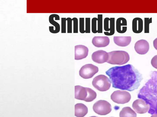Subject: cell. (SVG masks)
Masks as SVG:
<instances>
[{"label":"cell","mask_w":157,"mask_h":117,"mask_svg":"<svg viewBox=\"0 0 157 117\" xmlns=\"http://www.w3.org/2000/svg\"><path fill=\"white\" fill-rule=\"evenodd\" d=\"M113 40L117 45L121 47H125L130 44L131 37L130 36H115L113 37Z\"/></svg>","instance_id":"e0dca14e"},{"label":"cell","mask_w":157,"mask_h":117,"mask_svg":"<svg viewBox=\"0 0 157 117\" xmlns=\"http://www.w3.org/2000/svg\"><path fill=\"white\" fill-rule=\"evenodd\" d=\"M90 117H97V116H90Z\"/></svg>","instance_id":"1f68e13d"},{"label":"cell","mask_w":157,"mask_h":117,"mask_svg":"<svg viewBox=\"0 0 157 117\" xmlns=\"http://www.w3.org/2000/svg\"><path fill=\"white\" fill-rule=\"evenodd\" d=\"M151 64L153 67L157 69V55L152 58L151 60Z\"/></svg>","instance_id":"f1b7e54d"},{"label":"cell","mask_w":157,"mask_h":117,"mask_svg":"<svg viewBox=\"0 0 157 117\" xmlns=\"http://www.w3.org/2000/svg\"><path fill=\"white\" fill-rule=\"evenodd\" d=\"M98 71L97 66L91 64H88L82 67L79 71V75L84 79H88L93 77Z\"/></svg>","instance_id":"52a82bcc"},{"label":"cell","mask_w":157,"mask_h":117,"mask_svg":"<svg viewBox=\"0 0 157 117\" xmlns=\"http://www.w3.org/2000/svg\"><path fill=\"white\" fill-rule=\"evenodd\" d=\"M72 20L73 22V33H78V19L76 17H74L72 19Z\"/></svg>","instance_id":"4316f807"},{"label":"cell","mask_w":157,"mask_h":117,"mask_svg":"<svg viewBox=\"0 0 157 117\" xmlns=\"http://www.w3.org/2000/svg\"><path fill=\"white\" fill-rule=\"evenodd\" d=\"M144 31L145 33H149V24L152 22V18H144Z\"/></svg>","instance_id":"603a6c76"},{"label":"cell","mask_w":157,"mask_h":117,"mask_svg":"<svg viewBox=\"0 0 157 117\" xmlns=\"http://www.w3.org/2000/svg\"><path fill=\"white\" fill-rule=\"evenodd\" d=\"M127 21L123 17L118 18L116 22V29L117 32L119 33H125L127 30Z\"/></svg>","instance_id":"d6986e66"},{"label":"cell","mask_w":157,"mask_h":117,"mask_svg":"<svg viewBox=\"0 0 157 117\" xmlns=\"http://www.w3.org/2000/svg\"><path fill=\"white\" fill-rule=\"evenodd\" d=\"M88 108L83 104L77 103L75 105V115L77 117H84L88 113Z\"/></svg>","instance_id":"ac0fdd59"},{"label":"cell","mask_w":157,"mask_h":117,"mask_svg":"<svg viewBox=\"0 0 157 117\" xmlns=\"http://www.w3.org/2000/svg\"><path fill=\"white\" fill-rule=\"evenodd\" d=\"M98 18L92 19V31L93 33H102V14H98Z\"/></svg>","instance_id":"4fadbf2b"},{"label":"cell","mask_w":157,"mask_h":117,"mask_svg":"<svg viewBox=\"0 0 157 117\" xmlns=\"http://www.w3.org/2000/svg\"><path fill=\"white\" fill-rule=\"evenodd\" d=\"M109 38L107 36H95L92 40V43L95 47L98 48L104 47L109 43Z\"/></svg>","instance_id":"5bb4252c"},{"label":"cell","mask_w":157,"mask_h":117,"mask_svg":"<svg viewBox=\"0 0 157 117\" xmlns=\"http://www.w3.org/2000/svg\"><path fill=\"white\" fill-rule=\"evenodd\" d=\"M60 19L59 16L56 14H52L51 15L49 18V23L55 27V30L53 31L52 33H57L59 32L60 30V26L59 23L55 21L54 18Z\"/></svg>","instance_id":"44dd1931"},{"label":"cell","mask_w":157,"mask_h":117,"mask_svg":"<svg viewBox=\"0 0 157 117\" xmlns=\"http://www.w3.org/2000/svg\"></svg>","instance_id":"836d02e7"},{"label":"cell","mask_w":157,"mask_h":117,"mask_svg":"<svg viewBox=\"0 0 157 117\" xmlns=\"http://www.w3.org/2000/svg\"><path fill=\"white\" fill-rule=\"evenodd\" d=\"M87 90L88 95L85 101L87 102H91L96 98L97 94L94 91L90 88L87 87Z\"/></svg>","instance_id":"7402d4cb"},{"label":"cell","mask_w":157,"mask_h":117,"mask_svg":"<svg viewBox=\"0 0 157 117\" xmlns=\"http://www.w3.org/2000/svg\"><path fill=\"white\" fill-rule=\"evenodd\" d=\"M67 21V33H72V19L70 17L66 18Z\"/></svg>","instance_id":"d4e9b609"},{"label":"cell","mask_w":157,"mask_h":117,"mask_svg":"<svg viewBox=\"0 0 157 117\" xmlns=\"http://www.w3.org/2000/svg\"><path fill=\"white\" fill-rule=\"evenodd\" d=\"M115 88L131 91L138 88L141 75L132 65L127 64L112 67L105 72Z\"/></svg>","instance_id":"6da1fadb"},{"label":"cell","mask_w":157,"mask_h":117,"mask_svg":"<svg viewBox=\"0 0 157 117\" xmlns=\"http://www.w3.org/2000/svg\"><path fill=\"white\" fill-rule=\"evenodd\" d=\"M66 18H61V33H66Z\"/></svg>","instance_id":"83f0119b"},{"label":"cell","mask_w":157,"mask_h":117,"mask_svg":"<svg viewBox=\"0 0 157 117\" xmlns=\"http://www.w3.org/2000/svg\"><path fill=\"white\" fill-rule=\"evenodd\" d=\"M108 53L109 58L107 62L110 64L122 65L128 62L130 59L128 54L125 51H113Z\"/></svg>","instance_id":"3957f363"},{"label":"cell","mask_w":157,"mask_h":117,"mask_svg":"<svg viewBox=\"0 0 157 117\" xmlns=\"http://www.w3.org/2000/svg\"><path fill=\"white\" fill-rule=\"evenodd\" d=\"M88 95L87 87L79 85L75 86V98L77 99L85 101Z\"/></svg>","instance_id":"9a60e30c"},{"label":"cell","mask_w":157,"mask_h":117,"mask_svg":"<svg viewBox=\"0 0 157 117\" xmlns=\"http://www.w3.org/2000/svg\"><path fill=\"white\" fill-rule=\"evenodd\" d=\"M136 52L140 55L146 54L149 49V45L148 42L146 40L141 39L135 43L134 47Z\"/></svg>","instance_id":"8fae6325"},{"label":"cell","mask_w":157,"mask_h":117,"mask_svg":"<svg viewBox=\"0 0 157 117\" xmlns=\"http://www.w3.org/2000/svg\"><path fill=\"white\" fill-rule=\"evenodd\" d=\"M89 50L86 46L78 45L75 46V59L79 60L86 58L88 55Z\"/></svg>","instance_id":"7c38bea8"},{"label":"cell","mask_w":157,"mask_h":117,"mask_svg":"<svg viewBox=\"0 0 157 117\" xmlns=\"http://www.w3.org/2000/svg\"><path fill=\"white\" fill-rule=\"evenodd\" d=\"M156 114H157V113H156Z\"/></svg>","instance_id":"d6a6232c"},{"label":"cell","mask_w":157,"mask_h":117,"mask_svg":"<svg viewBox=\"0 0 157 117\" xmlns=\"http://www.w3.org/2000/svg\"><path fill=\"white\" fill-rule=\"evenodd\" d=\"M151 117H157V114L153 115L151 116Z\"/></svg>","instance_id":"4dcf8cb0"},{"label":"cell","mask_w":157,"mask_h":117,"mask_svg":"<svg viewBox=\"0 0 157 117\" xmlns=\"http://www.w3.org/2000/svg\"><path fill=\"white\" fill-rule=\"evenodd\" d=\"M136 112L129 107L122 108L119 113L120 117H136Z\"/></svg>","instance_id":"ffe728a7"},{"label":"cell","mask_w":157,"mask_h":117,"mask_svg":"<svg viewBox=\"0 0 157 117\" xmlns=\"http://www.w3.org/2000/svg\"><path fill=\"white\" fill-rule=\"evenodd\" d=\"M93 109L94 112L100 115H105L112 111L111 104L107 101L99 100L93 105Z\"/></svg>","instance_id":"5b68a950"},{"label":"cell","mask_w":157,"mask_h":117,"mask_svg":"<svg viewBox=\"0 0 157 117\" xmlns=\"http://www.w3.org/2000/svg\"><path fill=\"white\" fill-rule=\"evenodd\" d=\"M91 58L94 62L102 64L107 61L109 58V54L108 52L105 51L99 50L93 53Z\"/></svg>","instance_id":"9c48e42d"},{"label":"cell","mask_w":157,"mask_h":117,"mask_svg":"<svg viewBox=\"0 0 157 117\" xmlns=\"http://www.w3.org/2000/svg\"><path fill=\"white\" fill-rule=\"evenodd\" d=\"M92 84L97 90L101 91H105L109 89L111 82L106 76L103 75H100L93 79Z\"/></svg>","instance_id":"277c9868"},{"label":"cell","mask_w":157,"mask_h":117,"mask_svg":"<svg viewBox=\"0 0 157 117\" xmlns=\"http://www.w3.org/2000/svg\"><path fill=\"white\" fill-rule=\"evenodd\" d=\"M111 99L117 103L124 104L130 101L131 96L130 94L126 91L117 90L113 92L111 94Z\"/></svg>","instance_id":"8992f818"},{"label":"cell","mask_w":157,"mask_h":117,"mask_svg":"<svg viewBox=\"0 0 157 117\" xmlns=\"http://www.w3.org/2000/svg\"><path fill=\"white\" fill-rule=\"evenodd\" d=\"M153 45L154 48L157 50V38L153 41Z\"/></svg>","instance_id":"f546056e"},{"label":"cell","mask_w":157,"mask_h":117,"mask_svg":"<svg viewBox=\"0 0 157 117\" xmlns=\"http://www.w3.org/2000/svg\"><path fill=\"white\" fill-rule=\"evenodd\" d=\"M79 31L81 33H84L85 32L84 29V18H79Z\"/></svg>","instance_id":"cb8c5ba5"},{"label":"cell","mask_w":157,"mask_h":117,"mask_svg":"<svg viewBox=\"0 0 157 117\" xmlns=\"http://www.w3.org/2000/svg\"><path fill=\"white\" fill-rule=\"evenodd\" d=\"M151 76L140 90L138 97L144 99L149 105L148 112L153 115L157 111V71H153Z\"/></svg>","instance_id":"7a4b0ae2"},{"label":"cell","mask_w":157,"mask_h":117,"mask_svg":"<svg viewBox=\"0 0 157 117\" xmlns=\"http://www.w3.org/2000/svg\"><path fill=\"white\" fill-rule=\"evenodd\" d=\"M132 107L136 113L140 114L146 113L149 109V105L141 99H138L134 101Z\"/></svg>","instance_id":"ba28073f"},{"label":"cell","mask_w":157,"mask_h":117,"mask_svg":"<svg viewBox=\"0 0 157 117\" xmlns=\"http://www.w3.org/2000/svg\"><path fill=\"white\" fill-rule=\"evenodd\" d=\"M132 30L136 34L141 33L143 29V22L142 19L139 17H136L132 21Z\"/></svg>","instance_id":"2e32d148"},{"label":"cell","mask_w":157,"mask_h":117,"mask_svg":"<svg viewBox=\"0 0 157 117\" xmlns=\"http://www.w3.org/2000/svg\"><path fill=\"white\" fill-rule=\"evenodd\" d=\"M104 34L107 36H111L115 33V18L106 17L104 19Z\"/></svg>","instance_id":"30bf717a"},{"label":"cell","mask_w":157,"mask_h":117,"mask_svg":"<svg viewBox=\"0 0 157 117\" xmlns=\"http://www.w3.org/2000/svg\"><path fill=\"white\" fill-rule=\"evenodd\" d=\"M90 18H85V33H90Z\"/></svg>","instance_id":"484cf974"}]
</instances>
